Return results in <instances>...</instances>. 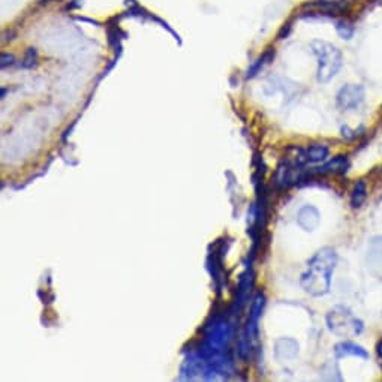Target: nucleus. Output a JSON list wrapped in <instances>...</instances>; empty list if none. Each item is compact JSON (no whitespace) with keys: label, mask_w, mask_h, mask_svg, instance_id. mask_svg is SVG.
Instances as JSON below:
<instances>
[{"label":"nucleus","mask_w":382,"mask_h":382,"mask_svg":"<svg viewBox=\"0 0 382 382\" xmlns=\"http://www.w3.org/2000/svg\"><path fill=\"white\" fill-rule=\"evenodd\" d=\"M37 60H38V53H37V50H35V48H29V51H27V54H26L25 60H22V62H25V63H22V66H25V67H32L33 65L37 63Z\"/></svg>","instance_id":"nucleus-15"},{"label":"nucleus","mask_w":382,"mask_h":382,"mask_svg":"<svg viewBox=\"0 0 382 382\" xmlns=\"http://www.w3.org/2000/svg\"><path fill=\"white\" fill-rule=\"evenodd\" d=\"M364 87L362 84H346L336 95V105L341 111H354L364 103Z\"/></svg>","instance_id":"nucleus-4"},{"label":"nucleus","mask_w":382,"mask_h":382,"mask_svg":"<svg viewBox=\"0 0 382 382\" xmlns=\"http://www.w3.org/2000/svg\"><path fill=\"white\" fill-rule=\"evenodd\" d=\"M321 222V215L317 207L313 206H303L298 210L297 215V223L301 230H305L306 232H312L320 227Z\"/></svg>","instance_id":"nucleus-7"},{"label":"nucleus","mask_w":382,"mask_h":382,"mask_svg":"<svg viewBox=\"0 0 382 382\" xmlns=\"http://www.w3.org/2000/svg\"><path fill=\"white\" fill-rule=\"evenodd\" d=\"M264 306H265L264 292H258L253 303H252L249 320H247V325H246V330H244L247 334H249L251 341H256V337H258V322H260V320H261Z\"/></svg>","instance_id":"nucleus-5"},{"label":"nucleus","mask_w":382,"mask_h":382,"mask_svg":"<svg viewBox=\"0 0 382 382\" xmlns=\"http://www.w3.org/2000/svg\"><path fill=\"white\" fill-rule=\"evenodd\" d=\"M11 66V65H14V55H11V54H2V67L5 70L6 66Z\"/></svg>","instance_id":"nucleus-16"},{"label":"nucleus","mask_w":382,"mask_h":382,"mask_svg":"<svg viewBox=\"0 0 382 382\" xmlns=\"http://www.w3.org/2000/svg\"><path fill=\"white\" fill-rule=\"evenodd\" d=\"M336 30H337V33H339V37L342 39H351L355 33L354 26L351 25V22H348L345 20H341V21L336 22Z\"/></svg>","instance_id":"nucleus-13"},{"label":"nucleus","mask_w":382,"mask_h":382,"mask_svg":"<svg viewBox=\"0 0 382 382\" xmlns=\"http://www.w3.org/2000/svg\"><path fill=\"white\" fill-rule=\"evenodd\" d=\"M273 55H275V51L273 50H268L267 53H264V55H263V58H260V59H258V62L251 67V71H247V77H253V75H256V72L258 71H260L261 70V67L264 66V63H267V60H270V59H272L273 58Z\"/></svg>","instance_id":"nucleus-14"},{"label":"nucleus","mask_w":382,"mask_h":382,"mask_svg":"<svg viewBox=\"0 0 382 382\" xmlns=\"http://www.w3.org/2000/svg\"><path fill=\"white\" fill-rule=\"evenodd\" d=\"M376 353H378V355L381 358V362H382V341H379V343L376 346Z\"/></svg>","instance_id":"nucleus-17"},{"label":"nucleus","mask_w":382,"mask_h":382,"mask_svg":"<svg viewBox=\"0 0 382 382\" xmlns=\"http://www.w3.org/2000/svg\"><path fill=\"white\" fill-rule=\"evenodd\" d=\"M277 360H292L298 355V343L291 337H280L275 350Z\"/></svg>","instance_id":"nucleus-10"},{"label":"nucleus","mask_w":382,"mask_h":382,"mask_svg":"<svg viewBox=\"0 0 382 382\" xmlns=\"http://www.w3.org/2000/svg\"><path fill=\"white\" fill-rule=\"evenodd\" d=\"M310 48H312V53L315 54V58H317V62H318V67H317L318 83H321V84L330 83L342 70L343 55H342L341 50L337 48L336 45H333L327 41H321V39L312 41Z\"/></svg>","instance_id":"nucleus-2"},{"label":"nucleus","mask_w":382,"mask_h":382,"mask_svg":"<svg viewBox=\"0 0 382 382\" xmlns=\"http://www.w3.org/2000/svg\"><path fill=\"white\" fill-rule=\"evenodd\" d=\"M348 168H350V159H348L346 154H339L334 156L333 159L329 162H325L322 166L315 168L313 174L318 176H325V174H336V176H343Z\"/></svg>","instance_id":"nucleus-8"},{"label":"nucleus","mask_w":382,"mask_h":382,"mask_svg":"<svg viewBox=\"0 0 382 382\" xmlns=\"http://www.w3.org/2000/svg\"><path fill=\"white\" fill-rule=\"evenodd\" d=\"M337 264V253L331 247H322L315 253L300 277V285L312 297L329 294L331 288V276Z\"/></svg>","instance_id":"nucleus-1"},{"label":"nucleus","mask_w":382,"mask_h":382,"mask_svg":"<svg viewBox=\"0 0 382 382\" xmlns=\"http://www.w3.org/2000/svg\"><path fill=\"white\" fill-rule=\"evenodd\" d=\"M329 330L337 336H358L364 330L362 320L355 318L353 312L345 306H334L327 313Z\"/></svg>","instance_id":"nucleus-3"},{"label":"nucleus","mask_w":382,"mask_h":382,"mask_svg":"<svg viewBox=\"0 0 382 382\" xmlns=\"http://www.w3.org/2000/svg\"><path fill=\"white\" fill-rule=\"evenodd\" d=\"M367 198V186L364 180H358L355 183L353 192H351V207L353 209H360Z\"/></svg>","instance_id":"nucleus-12"},{"label":"nucleus","mask_w":382,"mask_h":382,"mask_svg":"<svg viewBox=\"0 0 382 382\" xmlns=\"http://www.w3.org/2000/svg\"><path fill=\"white\" fill-rule=\"evenodd\" d=\"M330 154V150L327 145L324 144H312L306 149V157H308V164H321L327 161V157Z\"/></svg>","instance_id":"nucleus-11"},{"label":"nucleus","mask_w":382,"mask_h":382,"mask_svg":"<svg viewBox=\"0 0 382 382\" xmlns=\"http://www.w3.org/2000/svg\"><path fill=\"white\" fill-rule=\"evenodd\" d=\"M367 268L376 277L382 279V237H375L369 243Z\"/></svg>","instance_id":"nucleus-6"},{"label":"nucleus","mask_w":382,"mask_h":382,"mask_svg":"<svg viewBox=\"0 0 382 382\" xmlns=\"http://www.w3.org/2000/svg\"><path fill=\"white\" fill-rule=\"evenodd\" d=\"M334 355L336 360H341L345 357H358L367 360L369 358V353L364 350L362 345H357L354 342H341L334 346Z\"/></svg>","instance_id":"nucleus-9"}]
</instances>
